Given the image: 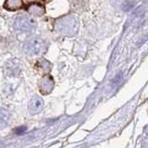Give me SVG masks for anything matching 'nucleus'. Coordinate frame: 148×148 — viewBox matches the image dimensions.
<instances>
[{
  "label": "nucleus",
  "mask_w": 148,
  "mask_h": 148,
  "mask_svg": "<svg viewBox=\"0 0 148 148\" xmlns=\"http://www.w3.org/2000/svg\"><path fill=\"white\" fill-rule=\"evenodd\" d=\"M79 21L75 16H65L58 18L55 22V30L59 34L71 36L78 32Z\"/></svg>",
  "instance_id": "f257e3e1"
},
{
  "label": "nucleus",
  "mask_w": 148,
  "mask_h": 148,
  "mask_svg": "<svg viewBox=\"0 0 148 148\" xmlns=\"http://www.w3.org/2000/svg\"><path fill=\"white\" fill-rule=\"evenodd\" d=\"M46 50L45 42L40 37H32L28 39L23 45V52L29 57H39Z\"/></svg>",
  "instance_id": "f03ea898"
},
{
  "label": "nucleus",
  "mask_w": 148,
  "mask_h": 148,
  "mask_svg": "<svg viewBox=\"0 0 148 148\" xmlns=\"http://www.w3.org/2000/svg\"><path fill=\"white\" fill-rule=\"evenodd\" d=\"M13 27L18 32L31 34L36 30L37 23L31 16L26 15V14H18L14 18Z\"/></svg>",
  "instance_id": "7ed1b4c3"
},
{
  "label": "nucleus",
  "mask_w": 148,
  "mask_h": 148,
  "mask_svg": "<svg viewBox=\"0 0 148 148\" xmlns=\"http://www.w3.org/2000/svg\"><path fill=\"white\" fill-rule=\"evenodd\" d=\"M55 82L52 76L45 75L38 82V88L42 95H48L54 89Z\"/></svg>",
  "instance_id": "20e7f679"
},
{
  "label": "nucleus",
  "mask_w": 148,
  "mask_h": 148,
  "mask_svg": "<svg viewBox=\"0 0 148 148\" xmlns=\"http://www.w3.org/2000/svg\"><path fill=\"white\" fill-rule=\"evenodd\" d=\"M44 106V102L42 100L40 96L34 95L30 100L29 104H28V108L31 114H37L42 110Z\"/></svg>",
  "instance_id": "39448f33"
},
{
  "label": "nucleus",
  "mask_w": 148,
  "mask_h": 148,
  "mask_svg": "<svg viewBox=\"0 0 148 148\" xmlns=\"http://www.w3.org/2000/svg\"><path fill=\"white\" fill-rule=\"evenodd\" d=\"M27 11L29 12L30 15H32L34 17H42L45 13V8L44 5H41L38 3L31 4L27 8Z\"/></svg>",
  "instance_id": "423d86ee"
},
{
  "label": "nucleus",
  "mask_w": 148,
  "mask_h": 148,
  "mask_svg": "<svg viewBox=\"0 0 148 148\" xmlns=\"http://www.w3.org/2000/svg\"><path fill=\"white\" fill-rule=\"evenodd\" d=\"M4 8L8 11H17L22 8V0H6Z\"/></svg>",
  "instance_id": "0eeeda50"
},
{
  "label": "nucleus",
  "mask_w": 148,
  "mask_h": 148,
  "mask_svg": "<svg viewBox=\"0 0 148 148\" xmlns=\"http://www.w3.org/2000/svg\"><path fill=\"white\" fill-rule=\"evenodd\" d=\"M9 120V114L7 110L0 108V127H5Z\"/></svg>",
  "instance_id": "6e6552de"
},
{
  "label": "nucleus",
  "mask_w": 148,
  "mask_h": 148,
  "mask_svg": "<svg viewBox=\"0 0 148 148\" xmlns=\"http://www.w3.org/2000/svg\"><path fill=\"white\" fill-rule=\"evenodd\" d=\"M38 67L43 71L44 72H48L51 69V64L47 61V60L43 59L40 62H38Z\"/></svg>",
  "instance_id": "1a4fd4ad"
},
{
  "label": "nucleus",
  "mask_w": 148,
  "mask_h": 148,
  "mask_svg": "<svg viewBox=\"0 0 148 148\" xmlns=\"http://www.w3.org/2000/svg\"><path fill=\"white\" fill-rule=\"evenodd\" d=\"M25 131H26V127L22 126V127H20V128L15 129V131H14V132H15L16 134H22V133H24Z\"/></svg>",
  "instance_id": "9d476101"
},
{
  "label": "nucleus",
  "mask_w": 148,
  "mask_h": 148,
  "mask_svg": "<svg viewBox=\"0 0 148 148\" xmlns=\"http://www.w3.org/2000/svg\"><path fill=\"white\" fill-rule=\"evenodd\" d=\"M25 2H27V3H31V2H34V1H35V0H24Z\"/></svg>",
  "instance_id": "9b49d317"
},
{
  "label": "nucleus",
  "mask_w": 148,
  "mask_h": 148,
  "mask_svg": "<svg viewBox=\"0 0 148 148\" xmlns=\"http://www.w3.org/2000/svg\"><path fill=\"white\" fill-rule=\"evenodd\" d=\"M45 1H49V0H45Z\"/></svg>",
  "instance_id": "f8f14e48"
}]
</instances>
